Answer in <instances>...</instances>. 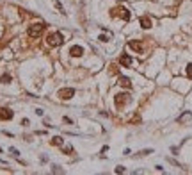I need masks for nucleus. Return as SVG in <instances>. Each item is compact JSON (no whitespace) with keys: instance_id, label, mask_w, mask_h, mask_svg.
Listing matches in <instances>:
<instances>
[{"instance_id":"nucleus-7","label":"nucleus","mask_w":192,"mask_h":175,"mask_svg":"<svg viewBox=\"0 0 192 175\" xmlns=\"http://www.w3.org/2000/svg\"><path fill=\"white\" fill-rule=\"evenodd\" d=\"M13 118V111L7 109V107H2L0 109V120H11Z\"/></svg>"},{"instance_id":"nucleus-8","label":"nucleus","mask_w":192,"mask_h":175,"mask_svg":"<svg viewBox=\"0 0 192 175\" xmlns=\"http://www.w3.org/2000/svg\"><path fill=\"white\" fill-rule=\"evenodd\" d=\"M128 47H130L132 50H135L137 54H142V50H144V48H142V45L139 43V41H130V43H128Z\"/></svg>"},{"instance_id":"nucleus-20","label":"nucleus","mask_w":192,"mask_h":175,"mask_svg":"<svg viewBox=\"0 0 192 175\" xmlns=\"http://www.w3.org/2000/svg\"><path fill=\"white\" fill-rule=\"evenodd\" d=\"M64 122H66V123H73V120H71V118H68V116H64Z\"/></svg>"},{"instance_id":"nucleus-14","label":"nucleus","mask_w":192,"mask_h":175,"mask_svg":"<svg viewBox=\"0 0 192 175\" xmlns=\"http://www.w3.org/2000/svg\"><path fill=\"white\" fill-rule=\"evenodd\" d=\"M2 82H4V84H9V82H11V75H9V73H6V75H2Z\"/></svg>"},{"instance_id":"nucleus-18","label":"nucleus","mask_w":192,"mask_h":175,"mask_svg":"<svg viewBox=\"0 0 192 175\" xmlns=\"http://www.w3.org/2000/svg\"><path fill=\"white\" fill-rule=\"evenodd\" d=\"M151 152H153V150H149L148 148V150H142V152H139V154H141V155H148V154H151Z\"/></svg>"},{"instance_id":"nucleus-15","label":"nucleus","mask_w":192,"mask_h":175,"mask_svg":"<svg viewBox=\"0 0 192 175\" xmlns=\"http://www.w3.org/2000/svg\"><path fill=\"white\" fill-rule=\"evenodd\" d=\"M98 39H100V41H103V43H107V41H109L110 38H109V36H105V34H101V36H100Z\"/></svg>"},{"instance_id":"nucleus-12","label":"nucleus","mask_w":192,"mask_h":175,"mask_svg":"<svg viewBox=\"0 0 192 175\" xmlns=\"http://www.w3.org/2000/svg\"><path fill=\"white\" fill-rule=\"evenodd\" d=\"M50 143H52V145H55V146H61V145H62V138H61V136H55V138L50 139Z\"/></svg>"},{"instance_id":"nucleus-19","label":"nucleus","mask_w":192,"mask_h":175,"mask_svg":"<svg viewBox=\"0 0 192 175\" xmlns=\"http://www.w3.org/2000/svg\"><path fill=\"white\" fill-rule=\"evenodd\" d=\"M11 152H13V155H16V157H18V155H20V152H18V150H16V148H11Z\"/></svg>"},{"instance_id":"nucleus-13","label":"nucleus","mask_w":192,"mask_h":175,"mask_svg":"<svg viewBox=\"0 0 192 175\" xmlns=\"http://www.w3.org/2000/svg\"><path fill=\"white\" fill-rule=\"evenodd\" d=\"M53 4H55V7L59 9V13H61V15H66V11H64V7L61 6V2H59V0H53Z\"/></svg>"},{"instance_id":"nucleus-2","label":"nucleus","mask_w":192,"mask_h":175,"mask_svg":"<svg viewBox=\"0 0 192 175\" xmlns=\"http://www.w3.org/2000/svg\"><path fill=\"white\" fill-rule=\"evenodd\" d=\"M43 30H45V25H43V23H34V25L28 27L27 32H28V36L30 38H39Z\"/></svg>"},{"instance_id":"nucleus-10","label":"nucleus","mask_w":192,"mask_h":175,"mask_svg":"<svg viewBox=\"0 0 192 175\" xmlns=\"http://www.w3.org/2000/svg\"><path fill=\"white\" fill-rule=\"evenodd\" d=\"M141 27L142 29H149L151 27V20H149L148 16H142L141 18Z\"/></svg>"},{"instance_id":"nucleus-5","label":"nucleus","mask_w":192,"mask_h":175,"mask_svg":"<svg viewBox=\"0 0 192 175\" xmlns=\"http://www.w3.org/2000/svg\"><path fill=\"white\" fill-rule=\"evenodd\" d=\"M73 95H75V89H73V88H62V89L59 91V96H61L62 100H68V98H71Z\"/></svg>"},{"instance_id":"nucleus-1","label":"nucleus","mask_w":192,"mask_h":175,"mask_svg":"<svg viewBox=\"0 0 192 175\" xmlns=\"http://www.w3.org/2000/svg\"><path fill=\"white\" fill-rule=\"evenodd\" d=\"M46 43L50 47H59V45H62V34L61 32H52L46 36Z\"/></svg>"},{"instance_id":"nucleus-9","label":"nucleus","mask_w":192,"mask_h":175,"mask_svg":"<svg viewBox=\"0 0 192 175\" xmlns=\"http://www.w3.org/2000/svg\"><path fill=\"white\" fill-rule=\"evenodd\" d=\"M119 63L123 66H132V57H130V56H126V54H123V56H121V59H119Z\"/></svg>"},{"instance_id":"nucleus-17","label":"nucleus","mask_w":192,"mask_h":175,"mask_svg":"<svg viewBox=\"0 0 192 175\" xmlns=\"http://www.w3.org/2000/svg\"><path fill=\"white\" fill-rule=\"evenodd\" d=\"M125 172V166H117L116 168V173H123Z\"/></svg>"},{"instance_id":"nucleus-3","label":"nucleus","mask_w":192,"mask_h":175,"mask_svg":"<svg viewBox=\"0 0 192 175\" xmlns=\"http://www.w3.org/2000/svg\"><path fill=\"white\" fill-rule=\"evenodd\" d=\"M110 15L112 16H121V18H123V20H130V11H128L126 7H123V6H121V7H116V9H112V13H110Z\"/></svg>"},{"instance_id":"nucleus-11","label":"nucleus","mask_w":192,"mask_h":175,"mask_svg":"<svg viewBox=\"0 0 192 175\" xmlns=\"http://www.w3.org/2000/svg\"><path fill=\"white\" fill-rule=\"evenodd\" d=\"M119 86H123V88H132V82H130V79H128V77H119Z\"/></svg>"},{"instance_id":"nucleus-16","label":"nucleus","mask_w":192,"mask_h":175,"mask_svg":"<svg viewBox=\"0 0 192 175\" xmlns=\"http://www.w3.org/2000/svg\"><path fill=\"white\" fill-rule=\"evenodd\" d=\"M187 77H192V65H187Z\"/></svg>"},{"instance_id":"nucleus-4","label":"nucleus","mask_w":192,"mask_h":175,"mask_svg":"<svg viewBox=\"0 0 192 175\" xmlns=\"http://www.w3.org/2000/svg\"><path fill=\"white\" fill-rule=\"evenodd\" d=\"M114 102H116V105H117V107H123L125 104L130 102V95H128V93H117V95H116V98H114Z\"/></svg>"},{"instance_id":"nucleus-6","label":"nucleus","mask_w":192,"mask_h":175,"mask_svg":"<svg viewBox=\"0 0 192 175\" xmlns=\"http://www.w3.org/2000/svg\"><path fill=\"white\" fill-rule=\"evenodd\" d=\"M70 54L73 56V57H80V56L84 54V48H82L80 45H73V47L70 48Z\"/></svg>"}]
</instances>
